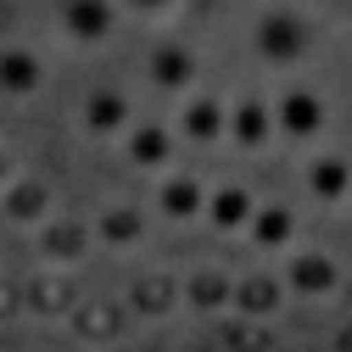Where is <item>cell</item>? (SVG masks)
I'll use <instances>...</instances> for the list:
<instances>
[{
    "mask_svg": "<svg viewBox=\"0 0 352 352\" xmlns=\"http://www.w3.org/2000/svg\"><path fill=\"white\" fill-rule=\"evenodd\" d=\"M107 23H112V6H107V0H73V6H67V28L84 34V39L107 34Z\"/></svg>",
    "mask_w": 352,
    "mask_h": 352,
    "instance_id": "52a82bcc",
    "label": "cell"
},
{
    "mask_svg": "<svg viewBox=\"0 0 352 352\" xmlns=\"http://www.w3.org/2000/svg\"><path fill=\"white\" fill-rule=\"evenodd\" d=\"M252 45H257V56H263V62H302V56H307V45H314V28L302 23V12L274 6V12H263V17H257Z\"/></svg>",
    "mask_w": 352,
    "mask_h": 352,
    "instance_id": "6da1fadb",
    "label": "cell"
},
{
    "mask_svg": "<svg viewBox=\"0 0 352 352\" xmlns=\"http://www.w3.org/2000/svg\"><path fill=\"white\" fill-rule=\"evenodd\" d=\"M107 235H112V241H135V235H140V212H129V207L112 212V218H107Z\"/></svg>",
    "mask_w": 352,
    "mask_h": 352,
    "instance_id": "e0dca14e",
    "label": "cell"
},
{
    "mask_svg": "<svg viewBox=\"0 0 352 352\" xmlns=\"http://www.w3.org/2000/svg\"><path fill=\"white\" fill-rule=\"evenodd\" d=\"M291 235H296V218L285 207H257L252 212V241L257 246H285Z\"/></svg>",
    "mask_w": 352,
    "mask_h": 352,
    "instance_id": "8992f818",
    "label": "cell"
},
{
    "mask_svg": "<svg viewBox=\"0 0 352 352\" xmlns=\"http://www.w3.org/2000/svg\"><path fill=\"white\" fill-rule=\"evenodd\" d=\"M336 280H341V269H336L330 252H296L285 263V285L302 291V296H324V291H336Z\"/></svg>",
    "mask_w": 352,
    "mask_h": 352,
    "instance_id": "7a4b0ae2",
    "label": "cell"
},
{
    "mask_svg": "<svg viewBox=\"0 0 352 352\" xmlns=\"http://www.w3.org/2000/svg\"><path fill=\"white\" fill-rule=\"evenodd\" d=\"M263 346H269L263 330H235V352H263Z\"/></svg>",
    "mask_w": 352,
    "mask_h": 352,
    "instance_id": "ac0fdd59",
    "label": "cell"
},
{
    "mask_svg": "<svg viewBox=\"0 0 352 352\" xmlns=\"http://www.w3.org/2000/svg\"><path fill=\"white\" fill-rule=\"evenodd\" d=\"M201 201H207V196H201L196 179H168V185H162V207H168L173 218H190Z\"/></svg>",
    "mask_w": 352,
    "mask_h": 352,
    "instance_id": "8fae6325",
    "label": "cell"
},
{
    "mask_svg": "<svg viewBox=\"0 0 352 352\" xmlns=\"http://www.w3.org/2000/svg\"><path fill=\"white\" fill-rule=\"evenodd\" d=\"M190 296H196L201 307H218V302L230 296V285H224V274H196V280H190Z\"/></svg>",
    "mask_w": 352,
    "mask_h": 352,
    "instance_id": "9a60e30c",
    "label": "cell"
},
{
    "mask_svg": "<svg viewBox=\"0 0 352 352\" xmlns=\"http://www.w3.org/2000/svg\"><path fill=\"white\" fill-rule=\"evenodd\" d=\"M346 201H352V196H346Z\"/></svg>",
    "mask_w": 352,
    "mask_h": 352,
    "instance_id": "7402d4cb",
    "label": "cell"
},
{
    "mask_svg": "<svg viewBox=\"0 0 352 352\" xmlns=\"http://www.w3.org/2000/svg\"><path fill=\"white\" fill-rule=\"evenodd\" d=\"M346 12H352V6H346Z\"/></svg>",
    "mask_w": 352,
    "mask_h": 352,
    "instance_id": "603a6c76",
    "label": "cell"
},
{
    "mask_svg": "<svg viewBox=\"0 0 352 352\" xmlns=\"http://www.w3.org/2000/svg\"><path fill=\"white\" fill-rule=\"evenodd\" d=\"M274 123L285 129L291 140H307V135H319V129H324V107H319V96H307V90H285Z\"/></svg>",
    "mask_w": 352,
    "mask_h": 352,
    "instance_id": "3957f363",
    "label": "cell"
},
{
    "mask_svg": "<svg viewBox=\"0 0 352 352\" xmlns=\"http://www.w3.org/2000/svg\"><path fill=\"white\" fill-rule=\"evenodd\" d=\"M12 207H17V212H39V190H17Z\"/></svg>",
    "mask_w": 352,
    "mask_h": 352,
    "instance_id": "d6986e66",
    "label": "cell"
},
{
    "mask_svg": "<svg viewBox=\"0 0 352 352\" xmlns=\"http://www.w3.org/2000/svg\"><path fill=\"white\" fill-rule=\"evenodd\" d=\"M269 129H274L269 107H257V101H241L235 107V140L241 146H263V140H269Z\"/></svg>",
    "mask_w": 352,
    "mask_h": 352,
    "instance_id": "ba28073f",
    "label": "cell"
},
{
    "mask_svg": "<svg viewBox=\"0 0 352 352\" xmlns=\"http://www.w3.org/2000/svg\"><path fill=\"white\" fill-rule=\"evenodd\" d=\"M185 129L196 140H218V129H224V107L218 101H190L185 107Z\"/></svg>",
    "mask_w": 352,
    "mask_h": 352,
    "instance_id": "30bf717a",
    "label": "cell"
},
{
    "mask_svg": "<svg viewBox=\"0 0 352 352\" xmlns=\"http://www.w3.org/2000/svg\"><path fill=\"white\" fill-rule=\"evenodd\" d=\"M146 302H151V307H157V302H162V307H168V280H162V285H157V280H151V285H146Z\"/></svg>",
    "mask_w": 352,
    "mask_h": 352,
    "instance_id": "ffe728a7",
    "label": "cell"
},
{
    "mask_svg": "<svg viewBox=\"0 0 352 352\" xmlns=\"http://www.w3.org/2000/svg\"><path fill=\"white\" fill-rule=\"evenodd\" d=\"M190 73H196V62H190V51H179V45L157 51V62H151V78H157V84H168V90L190 84Z\"/></svg>",
    "mask_w": 352,
    "mask_h": 352,
    "instance_id": "9c48e42d",
    "label": "cell"
},
{
    "mask_svg": "<svg viewBox=\"0 0 352 352\" xmlns=\"http://www.w3.org/2000/svg\"><path fill=\"white\" fill-rule=\"evenodd\" d=\"M235 302L246 307V314H269V307L280 302V291H274V280H263V274H257V280H246V285L235 291Z\"/></svg>",
    "mask_w": 352,
    "mask_h": 352,
    "instance_id": "7c38bea8",
    "label": "cell"
},
{
    "mask_svg": "<svg viewBox=\"0 0 352 352\" xmlns=\"http://www.w3.org/2000/svg\"><path fill=\"white\" fill-rule=\"evenodd\" d=\"M0 84L28 90V84H34V62H28V56H6V62H0Z\"/></svg>",
    "mask_w": 352,
    "mask_h": 352,
    "instance_id": "2e32d148",
    "label": "cell"
},
{
    "mask_svg": "<svg viewBox=\"0 0 352 352\" xmlns=\"http://www.w3.org/2000/svg\"><path fill=\"white\" fill-rule=\"evenodd\" d=\"M307 190H314L319 201H346L352 196V162L346 157H314V168H307Z\"/></svg>",
    "mask_w": 352,
    "mask_h": 352,
    "instance_id": "277c9868",
    "label": "cell"
},
{
    "mask_svg": "<svg viewBox=\"0 0 352 352\" xmlns=\"http://www.w3.org/2000/svg\"><path fill=\"white\" fill-rule=\"evenodd\" d=\"M123 112H129L123 96H96V101H90V123H96V129H118Z\"/></svg>",
    "mask_w": 352,
    "mask_h": 352,
    "instance_id": "5bb4252c",
    "label": "cell"
},
{
    "mask_svg": "<svg viewBox=\"0 0 352 352\" xmlns=\"http://www.w3.org/2000/svg\"><path fill=\"white\" fill-rule=\"evenodd\" d=\"M135 6H140V12H162V6H168V0H135Z\"/></svg>",
    "mask_w": 352,
    "mask_h": 352,
    "instance_id": "44dd1931",
    "label": "cell"
},
{
    "mask_svg": "<svg viewBox=\"0 0 352 352\" xmlns=\"http://www.w3.org/2000/svg\"><path fill=\"white\" fill-rule=\"evenodd\" d=\"M207 212H212V224L218 230H241V224H252V196L241 190V185H230V190H218L212 201H207Z\"/></svg>",
    "mask_w": 352,
    "mask_h": 352,
    "instance_id": "5b68a950",
    "label": "cell"
},
{
    "mask_svg": "<svg viewBox=\"0 0 352 352\" xmlns=\"http://www.w3.org/2000/svg\"><path fill=\"white\" fill-rule=\"evenodd\" d=\"M129 157H135V162H162L168 157V135H162V129H140L135 146H129Z\"/></svg>",
    "mask_w": 352,
    "mask_h": 352,
    "instance_id": "4fadbf2b",
    "label": "cell"
}]
</instances>
